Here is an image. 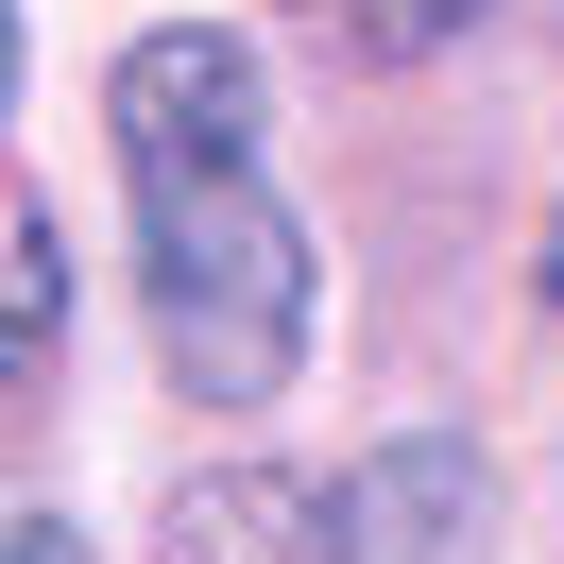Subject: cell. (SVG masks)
Returning <instances> with one entry per match:
<instances>
[{
	"label": "cell",
	"mask_w": 564,
	"mask_h": 564,
	"mask_svg": "<svg viewBox=\"0 0 564 564\" xmlns=\"http://www.w3.org/2000/svg\"><path fill=\"white\" fill-rule=\"evenodd\" d=\"M120 188H138V274H154V359H172L206 411H274L291 359H308V223L257 172V52L223 18H172V35L120 52L104 86Z\"/></svg>",
	"instance_id": "1"
},
{
	"label": "cell",
	"mask_w": 564,
	"mask_h": 564,
	"mask_svg": "<svg viewBox=\"0 0 564 564\" xmlns=\"http://www.w3.org/2000/svg\"><path fill=\"white\" fill-rule=\"evenodd\" d=\"M172 564H359L343 479H291V462H223L172 496Z\"/></svg>",
	"instance_id": "2"
},
{
	"label": "cell",
	"mask_w": 564,
	"mask_h": 564,
	"mask_svg": "<svg viewBox=\"0 0 564 564\" xmlns=\"http://www.w3.org/2000/svg\"><path fill=\"white\" fill-rule=\"evenodd\" d=\"M343 513H359V564H462L479 513H496V479H479L462 445H393V462L343 479Z\"/></svg>",
	"instance_id": "3"
},
{
	"label": "cell",
	"mask_w": 564,
	"mask_h": 564,
	"mask_svg": "<svg viewBox=\"0 0 564 564\" xmlns=\"http://www.w3.org/2000/svg\"><path fill=\"white\" fill-rule=\"evenodd\" d=\"M52 343H69V240L35 188H0V411L52 377Z\"/></svg>",
	"instance_id": "4"
},
{
	"label": "cell",
	"mask_w": 564,
	"mask_h": 564,
	"mask_svg": "<svg viewBox=\"0 0 564 564\" xmlns=\"http://www.w3.org/2000/svg\"><path fill=\"white\" fill-rule=\"evenodd\" d=\"M325 18H343L377 69H411V52H462V35H479V0H325Z\"/></svg>",
	"instance_id": "5"
},
{
	"label": "cell",
	"mask_w": 564,
	"mask_h": 564,
	"mask_svg": "<svg viewBox=\"0 0 564 564\" xmlns=\"http://www.w3.org/2000/svg\"><path fill=\"white\" fill-rule=\"evenodd\" d=\"M0 564H86V547H69L52 513H0Z\"/></svg>",
	"instance_id": "6"
},
{
	"label": "cell",
	"mask_w": 564,
	"mask_h": 564,
	"mask_svg": "<svg viewBox=\"0 0 564 564\" xmlns=\"http://www.w3.org/2000/svg\"><path fill=\"white\" fill-rule=\"evenodd\" d=\"M0 120H18V0H0Z\"/></svg>",
	"instance_id": "7"
},
{
	"label": "cell",
	"mask_w": 564,
	"mask_h": 564,
	"mask_svg": "<svg viewBox=\"0 0 564 564\" xmlns=\"http://www.w3.org/2000/svg\"><path fill=\"white\" fill-rule=\"evenodd\" d=\"M547 308H564V223H547Z\"/></svg>",
	"instance_id": "8"
}]
</instances>
